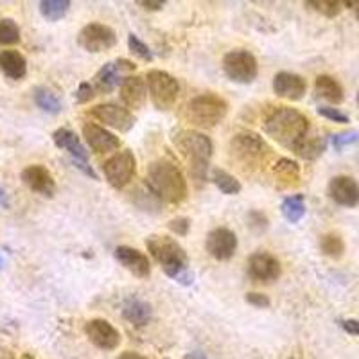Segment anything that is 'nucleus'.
Here are the masks:
<instances>
[{
    "label": "nucleus",
    "instance_id": "nucleus-1",
    "mask_svg": "<svg viewBox=\"0 0 359 359\" xmlns=\"http://www.w3.org/2000/svg\"><path fill=\"white\" fill-rule=\"evenodd\" d=\"M262 126L268 137L277 140L290 151H297V147L307 139L309 118L294 108L278 107L264 118Z\"/></svg>",
    "mask_w": 359,
    "mask_h": 359
},
{
    "label": "nucleus",
    "instance_id": "nucleus-2",
    "mask_svg": "<svg viewBox=\"0 0 359 359\" xmlns=\"http://www.w3.org/2000/svg\"><path fill=\"white\" fill-rule=\"evenodd\" d=\"M146 246L153 259L162 266L163 273L171 277L172 280L184 284V286H191L192 273H189L187 252L176 239L169 236L153 233L146 239Z\"/></svg>",
    "mask_w": 359,
    "mask_h": 359
},
{
    "label": "nucleus",
    "instance_id": "nucleus-3",
    "mask_svg": "<svg viewBox=\"0 0 359 359\" xmlns=\"http://www.w3.org/2000/svg\"><path fill=\"white\" fill-rule=\"evenodd\" d=\"M146 184L163 203L178 205L187 198V180L171 160H155L147 169Z\"/></svg>",
    "mask_w": 359,
    "mask_h": 359
},
{
    "label": "nucleus",
    "instance_id": "nucleus-4",
    "mask_svg": "<svg viewBox=\"0 0 359 359\" xmlns=\"http://www.w3.org/2000/svg\"><path fill=\"white\" fill-rule=\"evenodd\" d=\"M176 149L182 153L189 162L192 178L196 182H205L207 180L208 162L212 158L214 144L207 135L196 130H180L172 137Z\"/></svg>",
    "mask_w": 359,
    "mask_h": 359
},
{
    "label": "nucleus",
    "instance_id": "nucleus-5",
    "mask_svg": "<svg viewBox=\"0 0 359 359\" xmlns=\"http://www.w3.org/2000/svg\"><path fill=\"white\" fill-rule=\"evenodd\" d=\"M229 114V102L216 94H203L189 101L185 107V118L198 128H216Z\"/></svg>",
    "mask_w": 359,
    "mask_h": 359
},
{
    "label": "nucleus",
    "instance_id": "nucleus-6",
    "mask_svg": "<svg viewBox=\"0 0 359 359\" xmlns=\"http://www.w3.org/2000/svg\"><path fill=\"white\" fill-rule=\"evenodd\" d=\"M269 146L264 142L261 135L253 131L237 133L230 142V153L241 168L255 169L269 156Z\"/></svg>",
    "mask_w": 359,
    "mask_h": 359
},
{
    "label": "nucleus",
    "instance_id": "nucleus-7",
    "mask_svg": "<svg viewBox=\"0 0 359 359\" xmlns=\"http://www.w3.org/2000/svg\"><path fill=\"white\" fill-rule=\"evenodd\" d=\"M147 94L158 110H171L178 101L180 83L165 70H149L146 74Z\"/></svg>",
    "mask_w": 359,
    "mask_h": 359
},
{
    "label": "nucleus",
    "instance_id": "nucleus-8",
    "mask_svg": "<svg viewBox=\"0 0 359 359\" xmlns=\"http://www.w3.org/2000/svg\"><path fill=\"white\" fill-rule=\"evenodd\" d=\"M223 72L226 78L239 85H250L257 79L259 63L248 50H230L223 57Z\"/></svg>",
    "mask_w": 359,
    "mask_h": 359
},
{
    "label": "nucleus",
    "instance_id": "nucleus-9",
    "mask_svg": "<svg viewBox=\"0 0 359 359\" xmlns=\"http://www.w3.org/2000/svg\"><path fill=\"white\" fill-rule=\"evenodd\" d=\"M102 172H104L108 184L121 191L133 180L135 172H137V158L130 149L115 153L114 156H110L107 162L102 163Z\"/></svg>",
    "mask_w": 359,
    "mask_h": 359
},
{
    "label": "nucleus",
    "instance_id": "nucleus-10",
    "mask_svg": "<svg viewBox=\"0 0 359 359\" xmlns=\"http://www.w3.org/2000/svg\"><path fill=\"white\" fill-rule=\"evenodd\" d=\"M78 43L86 53H107L117 45V34L108 25L92 22L79 31Z\"/></svg>",
    "mask_w": 359,
    "mask_h": 359
},
{
    "label": "nucleus",
    "instance_id": "nucleus-11",
    "mask_svg": "<svg viewBox=\"0 0 359 359\" xmlns=\"http://www.w3.org/2000/svg\"><path fill=\"white\" fill-rule=\"evenodd\" d=\"M53 140L60 149H63V151H67L72 156L74 165L79 171H83L92 180H97V175L92 169V165H88V151L85 149V146L81 144L78 135L74 133V131L67 130V128H60V130H56L53 133Z\"/></svg>",
    "mask_w": 359,
    "mask_h": 359
},
{
    "label": "nucleus",
    "instance_id": "nucleus-12",
    "mask_svg": "<svg viewBox=\"0 0 359 359\" xmlns=\"http://www.w3.org/2000/svg\"><path fill=\"white\" fill-rule=\"evenodd\" d=\"M135 70V63L128 62L124 57H118L115 62H108L97 70L94 78L95 92L101 94H110L117 86L123 85L124 79L131 76Z\"/></svg>",
    "mask_w": 359,
    "mask_h": 359
},
{
    "label": "nucleus",
    "instance_id": "nucleus-13",
    "mask_svg": "<svg viewBox=\"0 0 359 359\" xmlns=\"http://www.w3.org/2000/svg\"><path fill=\"white\" fill-rule=\"evenodd\" d=\"M94 118H97L99 123L104 126L114 128V130L121 131V133H128L131 128L135 126V117L128 108L118 107L115 102H107V104H99L88 111Z\"/></svg>",
    "mask_w": 359,
    "mask_h": 359
},
{
    "label": "nucleus",
    "instance_id": "nucleus-14",
    "mask_svg": "<svg viewBox=\"0 0 359 359\" xmlns=\"http://www.w3.org/2000/svg\"><path fill=\"white\" fill-rule=\"evenodd\" d=\"M248 275L255 282H273L280 277L282 266L277 257L268 252H255L248 259Z\"/></svg>",
    "mask_w": 359,
    "mask_h": 359
},
{
    "label": "nucleus",
    "instance_id": "nucleus-15",
    "mask_svg": "<svg viewBox=\"0 0 359 359\" xmlns=\"http://www.w3.org/2000/svg\"><path fill=\"white\" fill-rule=\"evenodd\" d=\"M85 332L88 339L101 351H115L121 343V334L110 322L102 318H95L86 322Z\"/></svg>",
    "mask_w": 359,
    "mask_h": 359
},
{
    "label": "nucleus",
    "instance_id": "nucleus-16",
    "mask_svg": "<svg viewBox=\"0 0 359 359\" xmlns=\"http://www.w3.org/2000/svg\"><path fill=\"white\" fill-rule=\"evenodd\" d=\"M205 246L208 255L216 261H229L237 250V236L229 229H214L208 232Z\"/></svg>",
    "mask_w": 359,
    "mask_h": 359
},
{
    "label": "nucleus",
    "instance_id": "nucleus-17",
    "mask_svg": "<svg viewBox=\"0 0 359 359\" xmlns=\"http://www.w3.org/2000/svg\"><path fill=\"white\" fill-rule=\"evenodd\" d=\"M83 137H85L90 149L97 153V155H107V153L117 151L118 147H121V139L118 137H115L107 128L94 123H86L83 126Z\"/></svg>",
    "mask_w": 359,
    "mask_h": 359
},
{
    "label": "nucleus",
    "instance_id": "nucleus-18",
    "mask_svg": "<svg viewBox=\"0 0 359 359\" xmlns=\"http://www.w3.org/2000/svg\"><path fill=\"white\" fill-rule=\"evenodd\" d=\"M114 257L135 277L147 278L151 275V262L140 250L131 248V246H117L114 250Z\"/></svg>",
    "mask_w": 359,
    "mask_h": 359
},
{
    "label": "nucleus",
    "instance_id": "nucleus-19",
    "mask_svg": "<svg viewBox=\"0 0 359 359\" xmlns=\"http://www.w3.org/2000/svg\"><path fill=\"white\" fill-rule=\"evenodd\" d=\"M22 182L27 185L31 191L38 192L45 198H53L54 192H56V182H54L53 175L47 168L40 165V163H34V165H27V168L22 171Z\"/></svg>",
    "mask_w": 359,
    "mask_h": 359
},
{
    "label": "nucleus",
    "instance_id": "nucleus-20",
    "mask_svg": "<svg viewBox=\"0 0 359 359\" xmlns=\"http://www.w3.org/2000/svg\"><path fill=\"white\" fill-rule=\"evenodd\" d=\"M329 196L334 203L341 205V207H358L359 184L351 176H334L329 182Z\"/></svg>",
    "mask_w": 359,
    "mask_h": 359
},
{
    "label": "nucleus",
    "instance_id": "nucleus-21",
    "mask_svg": "<svg viewBox=\"0 0 359 359\" xmlns=\"http://www.w3.org/2000/svg\"><path fill=\"white\" fill-rule=\"evenodd\" d=\"M273 92L282 99L300 101L307 92V83L298 74L278 72L273 78Z\"/></svg>",
    "mask_w": 359,
    "mask_h": 359
},
{
    "label": "nucleus",
    "instance_id": "nucleus-22",
    "mask_svg": "<svg viewBox=\"0 0 359 359\" xmlns=\"http://www.w3.org/2000/svg\"><path fill=\"white\" fill-rule=\"evenodd\" d=\"M121 99L128 108L140 110L147 99L146 79L140 76H128L121 85Z\"/></svg>",
    "mask_w": 359,
    "mask_h": 359
},
{
    "label": "nucleus",
    "instance_id": "nucleus-23",
    "mask_svg": "<svg viewBox=\"0 0 359 359\" xmlns=\"http://www.w3.org/2000/svg\"><path fill=\"white\" fill-rule=\"evenodd\" d=\"M123 316L133 327H146L153 318V309L142 298L131 297L123 304Z\"/></svg>",
    "mask_w": 359,
    "mask_h": 359
},
{
    "label": "nucleus",
    "instance_id": "nucleus-24",
    "mask_svg": "<svg viewBox=\"0 0 359 359\" xmlns=\"http://www.w3.org/2000/svg\"><path fill=\"white\" fill-rule=\"evenodd\" d=\"M0 70L9 79H22L27 74V62L18 50H0Z\"/></svg>",
    "mask_w": 359,
    "mask_h": 359
},
{
    "label": "nucleus",
    "instance_id": "nucleus-25",
    "mask_svg": "<svg viewBox=\"0 0 359 359\" xmlns=\"http://www.w3.org/2000/svg\"><path fill=\"white\" fill-rule=\"evenodd\" d=\"M314 92H316L318 97L325 99V101L332 102V104H339L345 99L343 86L331 76H318L316 81H314Z\"/></svg>",
    "mask_w": 359,
    "mask_h": 359
},
{
    "label": "nucleus",
    "instance_id": "nucleus-26",
    "mask_svg": "<svg viewBox=\"0 0 359 359\" xmlns=\"http://www.w3.org/2000/svg\"><path fill=\"white\" fill-rule=\"evenodd\" d=\"M273 175L277 182H280L284 187L298 185V182H300V165L294 160L278 158L273 165Z\"/></svg>",
    "mask_w": 359,
    "mask_h": 359
},
{
    "label": "nucleus",
    "instance_id": "nucleus-27",
    "mask_svg": "<svg viewBox=\"0 0 359 359\" xmlns=\"http://www.w3.org/2000/svg\"><path fill=\"white\" fill-rule=\"evenodd\" d=\"M131 200H133V203L137 205L140 210H146V212L156 214L162 210V201L156 198V194L151 189L147 187V184L135 189V191L131 192Z\"/></svg>",
    "mask_w": 359,
    "mask_h": 359
},
{
    "label": "nucleus",
    "instance_id": "nucleus-28",
    "mask_svg": "<svg viewBox=\"0 0 359 359\" xmlns=\"http://www.w3.org/2000/svg\"><path fill=\"white\" fill-rule=\"evenodd\" d=\"M280 210H282V216L286 217L290 223H298V221L306 216V200H304L302 194L287 196L286 200L282 201Z\"/></svg>",
    "mask_w": 359,
    "mask_h": 359
},
{
    "label": "nucleus",
    "instance_id": "nucleus-29",
    "mask_svg": "<svg viewBox=\"0 0 359 359\" xmlns=\"http://www.w3.org/2000/svg\"><path fill=\"white\" fill-rule=\"evenodd\" d=\"M34 102H36L38 108H41V110L47 111V114L56 115L63 110L60 97L54 94L53 90L45 88V86H38V88L34 90Z\"/></svg>",
    "mask_w": 359,
    "mask_h": 359
},
{
    "label": "nucleus",
    "instance_id": "nucleus-30",
    "mask_svg": "<svg viewBox=\"0 0 359 359\" xmlns=\"http://www.w3.org/2000/svg\"><path fill=\"white\" fill-rule=\"evenodd\" d=\"M212 182L223 194H226V196H236V194H239L243 189L241 182H239L233 175L224 171V169H214Z\"/></svg>",
    "mask_w": 359,
    "mask_h": 359
},
{
    "label": "nucleus",
    "instance_id": "nucleus-31",
    "mask_svg": "<svg viewBox=\"0 0 359 359\" xmlns=\"http://www.w3.org/2000/svg\"><path fill=\"white\" fill-rule=\"evenodd\" d=\"M70 9L69 0H43L40 2V13L49 22H57L65 17Z\"/></svg>",
    "mask_w": 359,
    "mask_h": 359
},
{
    "label": "nucleus",
    "instance_id": "nucleus-32",
    "mask_svg": "<svg viewBox=\"0 0 359 359\" xmlns=\"http://www.w3.org/2000/svg\"><path fill=\"white\" fill-rule=\"evenodd\" d=\"M327 142L323 137H313V139H306L300 146L297 147V155L304 160H316L318 156L323 155L325 151Z\"/></svg>",
    "mask_w": 359,
    "mask_h": 359
},
{
    "label": "nucleus",
    "instance_id": "nucleus-33",
    "mask_svg": "<svg viewBox=\"0 0 359 359\" xmlns=\"http://www.w3.org/2000/svg\"><path fill=\"white\" fill-rule=\"evenodd\" d=\"M320 250L331 259H341L345 253V243L338 233H325L320 237Z\"/></svg>",
    "mask_w": 359,
    "mask_h": 359
},
{
    "label": "nucleus",
    "instance_id": "nucleus-34",
    "mask_svg": "<svg viewBox=\"0 0 359 359\" xmlns=\"http://www.w3.org/2000/svg\"><path fill=\"white\" fill-rule=\"evenodd\" d=\"M306 6L327 18L338 17L343 9V2L339 0H307Z\"/></svg>",
    "mask_w": 359,
    "mask_h": 359
},
{
    "label": "nucleus",
    "instance_id": "nucleus-35",
    "mask_svg": "<svg viewBox=\"0 0 359 359\" xmlns=\"http://www.w3.org/2000/svg\"><path fill=\"white\" fill-rule=\"evenodd\" d=\"M20 41V27L13 18H0V45H15Z\"/></svg>",
    "mask_w": 359,
    "mask_h": 359
},
{
    "label": "nucleus",
    "instance_id": "nucleus-36",
    "mask_svg": "<svg viewBox=\"0 0 359 359\" xmlns=\"http://www.w3.org/2000/svg\"><path fill=\"white\" fill-rule=\"evenodd\" d=\"M128 47H130V53L133 54V56L139 57V60H142V62L151 63L153 57H155L153 56V50L149 49V47H147V45L133 33L128 36Z\"/></svg>",
    "mask_w": 359,
    "mask_h": 359
},
{
    "label": "nucleus",
    "instance_id": "nucleus-37",
    "mask_svg": "<svg viewBox=\"0 0 359 359\" xmlns=\"http://www.w3.org/2000/svg\"><path fill=\"white\" fill-rule=\"evenodd\" d=\"M358 140H359V131H345V133H338L331 137V144L336 151H341L343 147L355 144Z\"/></svg>",
    "mask_w": 359,
    "mask_h": 359
},
{
    "label": "nucleus",
    "instance_id": "nucleus-38",
    "mask_svg": "<svg viewBox=\"0 0 359 359\" xmlns=\"http://www.w3.org/2000/svg\"><path fill=\"white\" fill-rule=\"evenodd\" d=\"M246 221H248V226L253 230V232L257 233H262L268 230L269 226V221L268 217H266V214H262L261 210H252V212H248V216H246Z\"/></svg>",
    "mask_w": 359,
    "mask_h": 359
},
{
    "label": "nucleus",
    "instance_id": "nucleus-39",
    "mask_svg": "<svg viewBox=\"0 0 359 359\" xmlns=\"http://www.w3.org/2000/svg\"><path fill=\"white\" fill-rule=\"evenodd\" d=\"M318 114L322 115V117H325V118H329V121H332V123H338V124L351 123V118H348V115L343 114V111H339L338 108L320 107L318 108Z\"/></svg>",
    "mask_w": 359,
    "mask_h": 359
},
{
    "label": "nucleus",
    "instance_id": "nucleus-40",
    "mask_svg": "<svg viewBox=\"0 0 359 359\" xmlns=\"http://www.w3.org/2000/svg\"><path fill=\"white\" fill-rule=\"evenodd\" d=\"M168 226L172 233L185 237L189 233V229H191V219H189V217H184V216L175 217V219L169 221Z\"/></svg>",
    "mask_w": 359,
    "mask_h": 359
},
{
    "label": "nucleus",
    "instance_id": "nucleus-41",
    "mask_svg": "<svg viewBox=\"0 0 359 359\" xmlns=\"http://www.w3.org/2000/svg\"><path fill=\"white\" fill-rule=\"evenodd\" d=\"M95 97V88L94 85H90V83H81L79 85V88L76 90V101L79 102V104H85V102H90L92 99Z\"/></svg>",
    "mask_w": 359,
    "mask_h": 359
},
{
    "label": "nucleus",
    "instance_id": "nucleus-42",
    "mask_svg": "<svg viewBox=\"0 0 359 359\" xmlns=\"http://www.w3.org/2000/svg\"><path fill=\"white\" fill-rule=\"evenodd\" d=\"M245 300L250 304V306L257 307V309H266V307L271 306V300L262 293H248L245 297Z\"/></svg>",
    "mask_w": 359,
    "mask_h": 359
},
{
    "label": "nucleus",
    "instance_id": "nucleus-43",
    "mask_svg": "<svg viewBox=\"0 0 359 359\" xmlns=\"http://www.w3.org/2000/svg\"><path fill=\"white\" fill-rule=\"evenodd\" d=\"M341 327H343V331L348 332V334L359 336V320H354V318L341 320Z\"/></svg>",
    "mask_w": 359,
    "mask_h": 359
},
{
    "label": "nucleus",
    "instance_id": "nucleus-44",
    "mask_svg": "<svg viewBox=\"0 0 359 359\" xmlns=\"http://www.w3.org/2000/svg\"><path fill=\"white\" fill-rule=\"evenodd\" d=\"M140 6H144L146 9H151V11H158V9L163 8V0H140Z\"/></svg>",
    "mask_w": 359,
    "mask_h": 359
},
{
    "label": "nucleus",
    "instance_id": "nucleus-45",
    "mask_svg": "<svg viewBox=\"0 0 359 359\" xmlns=\"http://www.w3.org/2000/svg\"><path fill=\"white\" fill-rule=\"evenodd\" d=\"M117 359H147V358H144V355H140V354H137V352H131V351H126V352H123V354L118 355Z\"/></svg>",
    "mask_w": 359,
    "mask_h": 359
},
{
    "label": "nucleus",
    "instance_id": "nucleus-46",
    "mask_svg": "<svg viewBox=\"0 0 359 359\" xmlns=\"http://www.w3.org/2000/svg\"><path fill=\"white\" fill-rule=\"evenodd\" d=\"M184 359H208V358H207V354H205V352L192 351V352H189V354H185Z\"/></svg>",
    "mask_w": 359,
    "mask_h": 359
},
{
    "label": "nucleus",
    "instance_id": "nucleus-47",
    "mask_svg": "<svg viewBox=\"0 0 359 359\" xmlns=\"http://www.w3.org/2000/svg\"><path fill=\"white\" fill-rule=\"evenodd\" d=\"M6 203H8V201H6V192L0 189V207H2V205H6Z\"/></svg>",
    "mask_w": 359,
    "mask_h": 359
},
{
    "label": "nucleus",
    "instance_id": "nucleus-48",
    "mask_svg": "<svg viewBox=\"0 0 359 359\" xmlns=\"http://www.w3.org/2000/svg\"><path fill=\"white\" fill-rule=\"evenodd\" d=\"M0 359H15V358H13V355H9L6 351H2L0 352Z\"/></svg>",
    "mask_w": 359,
    "mask_h": 359
},
{
    "label": "nucleus",
    "instance_id": "nucleus-49",
    "mask_svg": "<svg viewBox=\"0 0 359 359\" xmlns=\"http://www.w3.org/2000/svg\"><path fill=\"white\" fill-rule=\"evenodd\" d=\"M2 266H4V259L0 257V269H2Z\"/></svg>",
    "mask_w": 359,
    "mask_h": 359
},
{
    "label": "nucleus",
    "instance_id": "nucleus-50",
    "mask_svg": "<svg viewBox=\"0 0 359 359\" xmlns=\"http://www.w3.org/2000/svg\"><path fill=\"white\" fill-rule=\"evenodd\" d=\"M358 104H359V94H358Z\"/></svg>",
    "mask_w": 359,
    "mask_h": 359
}]
</instances>
